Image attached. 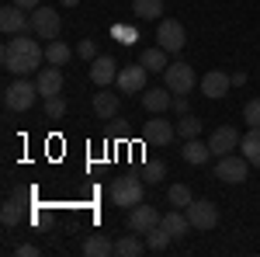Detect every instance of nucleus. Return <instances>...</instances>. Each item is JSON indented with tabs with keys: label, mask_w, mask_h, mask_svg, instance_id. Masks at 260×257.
Masks as SVG:
<instances>
[{
	"label": "nucleus",
	"mask_w": 260,
	"mask_h": 257,
	"mask_svg": "<svg viewBox=\"0 0 260 257\" xmlns=\"http://www.w3.org/2000/svg\"><path fill=\"white\" fill-rule=\"evenodd\" d=\"M0 63L7 73L14 77H28V73H39L42 63H45V49L28 35H11L0 49Z\"/></svg>",
	"instance_id": "f257e3e1"
},
{
	"label": "nucleus",
	"mask_w": 260,
	"mask_h": 257,
	"mask_svg": "<svg viewBox=\"0 0 260 257\" xmlns=\"http://www.w3.org/2000/svg\"><path fill=\"white\" fill-rule=\"evenodd\" d=\"M35 98H39V83H31V80H11L7 87H4V108L7 111H28L31 104H35Z\"/></svg>",
	"instance_id": "f03ea898"
},
{
	"label": "nucleus",
	"mask_w": 260,
	"mask_h": 257,
	"mask_svg": "<svg viewBox=\"0 0 260 257\" xmlns=\"http://www.w3.org/2000/svg\"><path fill=\"white\" fill-rule=\"evenodd\" d=\"M111 202L121 205V209H132V205H139L142 195H146V181L142 178H132V174H121V178L111 181Z\"/></svg>",
	"instance_id": "7ed1b4c3"
},
{
	"label": "nucleus",
	"mask_w": 260,
	"mask_h": 257,
	"mask_svg": "<svg viewBox=\"0 0 260 257\" xmlns=\"http://www.w3.org/2000/svg\"><path fill=\"white\" fill-rule=\"evenodd\" d=\"M194 66H187V63H170L167 70H163V87L170 91V94H191L194 91Z\"/></svg>",
	"instance_id": "20e7f679"
},
{
	"label": "nucleus",
	"mask_w": 260,
	"mask_h": 257,
	"mask_svg": "<svg viewBox=\"0 0 260 257\" xmlns=\"http://www.w3.org/2000/svg\"><path fill=\"white\" fill-rule=\"evenodd\" d=\"M59 28H62L59 11H52V7H35L31 11V32H35V39H45V42L59 39Z\"/></svg>",
	"instance_id": "39448f33"
},
{
	"label": "nucleus",
	"mask_w": 260,
	"mask_h": 257,
	"mask_svg": "<svg viewBox=\"0 0 260 257\" xmlns=\"http://www.w3.org/2000/svg\"><path fill=\"white\" fill-rule=\"evenodd\" d=\"M187 219H191V230H215L219 226V205L215 202H205V198H194L187 205Z\"/></svg>",
	"instance_id": "423d86ee"
},
{
	"label": "nucleus",
	"mask_w": 260,
	"mask_h": 257,
	"mask_svg": "<svg viewBox=\"0 0 260 257\" xmlns=\"http://www.w3.org/2000/svg\"><path fill=\"white\" fill-rule=\"evenodd\" d=\"M250 160L246 157H219V163H215V178L219 181H225V184H243L246 181V174H250Z\"/></svg>",
	"instance_id": "0eeeda50"
},
{
	"label": "nucleus",
	"mask_w": 260,
	"mask_h": 257,
	"mask_svg": "<svg viewBox=\"0 0 260 257\" xmlns=\"http://www.w3.org/2000/svg\"><path fill=\"white\" fill-rule=\"evenodd\" d=\"M146 77H149V70L142 66V63H132V66H121L118 70V94H142L146 91Z\"/></svg>",
	"instance_id": "6e6552de"
},
{
	"label": "nucleus",
	"mask_w": 260,
	"mask_h": 257,
	"mask_svg": "<svg viewBox=\"0 0 260 257\" xmlns=\"http://www.w3.org/2000/svg\"><path fill=\"white\" fill-rule=\"evenodd\" d=\"M28 28H31V18L24 14V7H18V4L0 7V32L4 35H24Z\"/></svg>",
	"instance_id": "1a4fd4ad"
},
{
	"label": "nucleus",
	"mask_w": 260,
	"mask_h": 257,
	"mask_svg": "<svg viewBox=\"0 0 260 257\" xmlns=\"http://www.w3.org/2000/svg\"><path fill=\"white\" fill-rule=\"evenodd\" d=\"M156 39H160V42H156L160 49H167V52H180V49H184V42H187V32H184V24H180V21L167 18V21H160Z\"/></svg>",
	"instance_id": "9d476101"
},
{
	"label": "nucleus",
	"mask_w": 260,
	"mask_h": 257,
	"mask_svg": "<svg viewBox=\"0 0 260 257\" xmlns=\"http://www.w3.org/2000/svg\"><path fill=\"white\" fill-rule=\"evenodd\" d=\"M174 136H177V125H170L163 115H153V119L142 125V139H146L149 146H167Z\"/></svg>",
	"instance_id": "9b49d317"
},
{
	"label": "nucleus",
	"mask_w": 260,
	"mask_h": 257,
	"mask_svg": "<svg viewBox=\"0 0 260 257\" xmlns=\"http://www.w3.org/2000/svg\"><path fill=\"white\" fill-rule=\"evenodd\" d=\"M208 150H212V157H229L233 150H240V132L233 125H219L208 136Z\"/></svg>",
	"instance_id": "f8f14e48"
},
{
	"label": "nucleus",
	"mask_w": 260,
	"mask_h": 257,
	"mask_svg": "<svg viewBox=\"0 0 260 257\" xmlns=\"http://www.w3.org/2000/svg\"><path fill=\"white\" fill-rule=\"evenodd\" d=\"M160 222H163V216L153 209V205H142L139 202V205L128 209V230H132V233H149V230L160 226Z\"/></svg>",
	"instance_id": "ddd939ff"
},
{
	"label": "nucleus",
	"mask_w": 260,
	"mask_h": 257,
	"mask_svg": "<svg viewBox=\"0 0 260 257\" xmlns=\"http://www.w3.org/2000/svg\"><path fill=\"white\" fill-rule=\"evenodd\" d=\"M198 87H201V94H205V98L219 101V98H225V94H229L233 80H229V73H222V70H208V73L198 80Z\"/></svg>",
	"instance_id": "4468645a"
},
{
	"label": "nucleus",
	"mask_w": 260,
	"mask_h": 257,
	"mask_svg": "<svg viewBox=\"0 0 260 257\" xmlns=\"http://www.w3.org/2000/svg\"><path fill=\"white\" fill-rule=\"evenodd\" d=\"M35 83H39V94H42V98H56V94H62V70L49 63V66H42V70H39Z\"/></svg>",
	"instance_id": "2eb2a0df"
},
{
	"label": "nucleus",
	"mask_w": 260,
	"mask_h": 257,
	"mask_svg": "<svg viewBox=\"0 0 260 257\" xmlns=\"http://www.w3.org/2000/svg\"><path fill=\"white\" fill-rule=\"evenodd\" d=\"M118 63L111 60V56H98V60L90 63V80L98 83V87H111L115 80H118Z\"/></svg>",
	"instance_id": "dca6fc26"
},
{
	"label": "nucleus",
	"mask_w": 260,
	"mask_h": 257,
	"mask_svg": "<svg viewBox=\"0 0 260 257\" xmlns=\"http://www.w3.org/2000/svg\"><path fill=\"white\" fill-rule=\"evenodd\" d=\"M142 108L149 115H163L167 108H174V94L167 87H153V91H142Z\"/></svg>",
	"instance_id": "f3484780"
},
{
	"label": "nucleus",
	"mask_w": 260,
	"mask_h": 257,
	"mask_svg": "<svg viewBox=\"0 0 260 257\" xmlns=\"http://www.w3.org/2000/svg\"><path fill=\"white\" fill-rule=\"evenodd\" d=\"M118 94L115 91H108V87H101L98 94H94V115L98 119H115L118 115Z\"/></svg>",
	"instance_id": "a211bd4d"
},
{
	"label": "nucleus",
	"mask_w": 260,
	"mask_h": 257,
	"mask_svg": "<svg viewBox=\"0 0 260 257\" xmlns=\"http://www.w3.org/2000/svg\"><path fill=\"white\" fill-rule=\"evenodd\" d=\"M180 157L187 160V163H194V167H201V163H208L212 150H208V142H201V139L194 136V139H184V150H180Z\"/></svg>",
	"instance_id": "6ab92c4d"
},
{
	"label": "nucleus",
	"mask_w": 260,
	"mask_h": 257,
	"mask_svg": "<svg viewBox=\"0 0 260 257\" xmlns=\"http://www.w3.org/2000/svg\"><path fill=\"white\" fill-rule=\"evenodd\" d=\"M167 56H170L167 49H160V45H153V49H142L139 63H142V66H146V70H149V73H156V77H160L163 70L170 66V60H167Z\"/></svg>",
	"instance_id": "aec40b11"
},
{
	"label": "nucleus",
	"mask_w": 260,
	"mask_h": 257,
	"mask_svg": "<svg viewBox=\"0 0 260 257\" xmlns=\"http://www.w3.org/2000/svg\"><path fill=\"white\" fill-rule=\"evenodd\" d=\"M163 230L170 233L174 240H180V237H187V230H191V219L184 216L180 209H174V212H167L163 216Z\"/></svg>",
	"instance_id": "412c9836"
},
{
	"label": "nucleus",
	"mask_w": 260,
	"mask_h": 257,
	"mask_svg": "<svg viewBox=\"0 0 260 257\" xmlns=\"http://www.w3.org/2000/svg\"><path fill=\"white\" fill-rule=\"evenodd\" d=\"M83 254L87 257H108V254H115V243L104 237V233H90V237L83 240Z\"/></svg>",
	"instance_id": "4be33fe9"
},
{
	"label": "nucleus",
	"mask_w": 260,
	"mask_h": 257,
	"mask_svg": "<svg viewBox=\"0 0 260 257\" xmlns=\"http://www.w3.org/2000/svg\"><path fill=\"white\" fill-rule=\"evenodd\" d=\"M70 60H73V49H70L66 42L52 39L49 45H45V63H52V66H66Z\"/></svg>",
	"instance_id": "5701e85b"
},
{
	"label": "nucleus",
	"mask_w": 260,
	"mask_h": 257,
	"mask_svg": "<svg viewBox=\"0 0 260 257\" xmlns=\"http://www.w3.org/2000/svg\"><path fill=\"white\" fill-rule=\"evenodd\" d=\"M142 250H149V247L139 240V233H125L121 240H115V254H121V257H139Z\"/></svg>",
	"instance_id": "b1692460"
},
{
	"label": "nucleus",
	"mask_w": 260,
	"mask_h": 257,
	"mask_svg": "<svg viewBox=\"0 0 260 257\" xmlns=\"http://www.w3.org/2000/svg\"><path fill=\"white\" fill-rule=\"evenodd\" d=\"M240 150L253 167H260V129H250V132L240 139Z\"/></svg>",
	"instance_id": "393cba45"
},
{
	"label": "nucleus",
	"mask_w": 260,
	"mask_h": 257,
	"mask_svg": "<svg viewBox=\"0 0 260 257\" xmlns=\"http://www.w3.org/2000/svg\"><path fill=\"white\" fill-rule=\"evenodd\" d=\"M170 240H174V237H170V233L163 230V222H160V226H153V230L146 233V247H149L153 254H163V250L170 247Z\"/></svg>",
	"instance_id": "a878e982"
},
{
	"label": "nucleus",
	"mask_w": 260,
	"mask_h": 257,
	"mask_svg": "<svg viewBox=\"0 0 260 257\" xmlns=\"http://www.w3.org/2000/svg\"><path fill=\"white\" fill-rule=\"evenodd\" d=\"M132 11H136V18L153 21L163 14V0H132Z\"/></svg>",
	"instance_id": "bb28decb"
},
{
	"label": "nucleus",
	"mask_w": 260,
	"mask_h": 257,
	"mask_svg": "<svg viewBox=\"0 0 260 257\" xmlns=\"http://www.w3.org/2000/svg\"><path fill=\"white\" fill-rule=\"evenodd\" d=\"M139 178L146 181V184H160V181L167 178V163H163V160H146L142 170H139Z\"/></svg>",
	"instance_id": "cd10ccee"
},
{
	"label": "nucleus",
	"mask_w": 260,
	"mask_h": 257,
	"mask_svg": "<svg viewBox=\"0 0 260 257\" xmlns=\"http://www.w3.org/2000/svg\"><path fill=\"white\" fill-rule=\"evenodd\" d=\"M167 198H170V205H174V209H187V205L194 202V195H191V188H187V184H170V188H167Z\"/></svg>",
	"instance_id": "c85d7f7f"
},
{
	"label": "nucleus",
	"mask_w": 260,
	"mask_h": 257,
	"mask_svg": "<svg viewBox=\"0 0 260 257\" xmlns=\"http://www.w3.org/2000/svg\"><path fill=\"white\" fill-rule=\"evenodd\" d=\"M198 132H201V119H198V115H191V111L180 115V122H177V136L180 139H194Z\"/></svg>",
	"instance_id": "c756f323"
},
{
	"label": "nucleus",
	"mask_w": 260,
	"mask_h": 257,
	"mask_svg": "<svg viewBox=\"0 0 260 257\" xmlns=\"http://www.w3.org/2000/svg\"><path fill=\"white\" fill-rule=\"evenodd\" d=\"M0 222H4V226H18V222H21V202H14V198L4 202V209H0Z\"/></svg>",
	"instance_id": "7c9ffc66"
},
{
	"label": "nucleus",
	"mask_w": 260,
	"mask_h": 257,
	"mask_svg": "<svg viewBox=\"0 0 260 257\" xmlns=\"http://www.w3.org/2000/svg\"><path fill=\"white\" fill-rule=\"evenodd\" d=\"M243 122H246L250 129H260V98H253V101L243 104Z\"/></svg>",
	"instance_id": "2f4dec72"
},
{
	"label": "nucleus",
	"mask_w": 260,
	"mask_h": 257,
	"mask_svg": "<svg viewBox=\"0 0 260 257\" xmlns=\"http://www.w3.org/2000/svg\"><path fill=\"white\" fill-rule=\"evenodd\" d=\"M77 56L87 60V63H94V60H98V42H94V39H80V42H77Z\"/></svg>",
	"instance_id": "473e14b6"
},
{
	"label": "nucleus",
	"mask_w": 260,
	"mask_h": 257,
	"mask_svg": "<svg viewBox=\"0 0 260 257\" xmlns=\"http://www.w3.org/2000/svg\"><path fill=\"white\" fill-rule=\"evenodd\" d=\"M45 115H49V119H62V115H66V101H62V94L45 98Z\"/></svg>",
	"instance_id": "72a5a7b5"
},
{
	"label": "nucleus",
	"mask_w": 260,
	"mask_h": 257,
	"mask_svg": "<svg viewBox=\"0 0 260 257\" xmlns=\"http://www.w3.org/2000/svg\"><path fill=\"white\" fill-rule=\"evenodd\" d=\"M174 111H177V115H187V111H191V104H187V94H174Z\"/></svg>",
	"instance_id": "f704fd0d"
},
{
	"label": "nucleus",
	"mask_w": 260,
	"mask_h": 257,
	"mask_svg": "<svg viewBox=\"0 0 260 257\" xmlns=\"http://www.w3.org/2000/svg\"><path fill=\"white\" fill-rule=\"evenodd\" d=\"M14 254H18V257H39V247H35V243H21Z\"/></svg>",
	"instance_id": "c9c22d12"
},
{
	"label": "nucleus",
	"mask_w": 260,
	"mask_h": 257,
	"mask_svg": "<svg viewBox=\"0 0 260 257\" xmlns=\"http://www.w3.org/2000/svg\"><path fill=\"white\" fill-rule=\"evenodd\" d=\"M11 4H18V7H24V11H35V7H42V0H11Z\"/></svg>",
	"instance_id": "e433bc0d"
},
{
	"label": "nucleus",
	"mask_w": 260,
	"mask_h": 257,
	"mask_svg": "<svg viewBox=\"0 0 260 257\" xmlns=\"http://www.w3.org/2000/svg\"><path fill=\"white\" fill-rule=\"evenodd\" d=\"M229 80H233V87H243V83H246V73L236 70V73H229Z\"/></svg>",
	"instance_id": "4c0bfd02"
},
{
	"label": "nucleus",
	"mask_w": 260,
	"mask_h": 257,
	"mask_svg": "<svg viewBox=\"0 0 260 257\" xmlns=\"http://www.w3.org/2000/svg\"><path fill=\"white\" fill-rule=\"evenodd\" d=\"M62 7H77V4H80V0H59Z\"/></svg>",
	"instance_id": "58836bf2"
}]
</instances>
